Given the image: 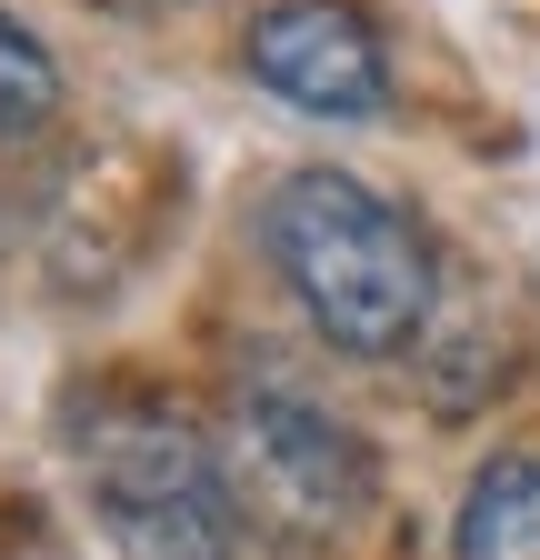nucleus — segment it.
Listing matches in <instances>:
<instances>
[{"label": "nucleus", "mask_w": 540, "mask_h": 560, "mask_svg": "<svg viewBox=\"0 0 540 560\" xmlns=\"http://www.w3.org/2000/svg\"><path fill=\"white\" fill-rule=\"evenodd\" d=\"M260 250L341 361H400L431 330V301H441L431 231L390 190L330 171V161L281 171V190L260 200Z\"/></svg>", "instance_id": "nucleus-1"}, {"label": "nucleus", "mask_w": 540, "mask_h": 560, "mask_svg": "<svg viewBox=\"0 0 540 560\" xmlns=\"http://www.w3.org/2000/svg\"><path fill=\"white\" fill-rule=\"evenodd\" d=\"M60 120V60L0 11V140H31Z\"/></svg>", "instance_id": "nucleus-6"}, {"label": "nucleus", "mask_w": 540, "mask_h": 560, "mask_svg": "<svg viewBox=\"0 0 540 560\" xmlns=\"http://www.w3.org/2000/svg\"><path fill=\"white\" fill-rule=\"evenodd\" d=\"M250 81L281 91L310 120H380L390 110V50L361 0H270L240 40Z\"/></svg>", "instance_id": "nucleus-4"}, {"label": "nucleus", "mask_w": 540, "mask_h": 560, "mask_svg": "<svg viewBox=\"0 0 540 560\" xmlns=\"http://www.w3.org/2000/svg\"><path fill=\"white\" fill-rule=\"evenodd\" d=\"M450 560H540V451H491L470 470Z\"/></svg>", "instance_id": "nucleus-5"}, {"label": "nucleus", "mask_w": 540, "mask_h": 560, "mask_svg": "<svg viewBox=\"0 0 540 560\" xmlns=\"http://www.w3.org/2000/svg\"><path fill=\"white\" fill-rule=\"evenodd\" d=\"M81 490L120 560H240V490L221 451L161 410L101 420L81 441Z\"/></svg>", "instance_id": "nucleus-2"}, {"label": "nucleus", "mask_w": 540, "mask_h": 560, "mask_svg": "<svg viewBox=\"0 0 540 560\" xmlns=\"http://www.w3.org/2000/svg\"><path fill=\"white\" fill-rule=\"evenodd\" d=\"M91 11H120V21H161V11H190V0H91Z\"/></svg>", "instance_id": "nucleus-7"}, {"label": "nucleus", "mask_w": 540, "mask_h": 560, "mask_svg": "<svg viewBox=\"0 0 540 560\" xmlns=\"http://www.w3.org/2000/svg\"><path fill=\"white\" fill-rule=\"evenodd\" d=\"M221 470L240 490V521L281 530V540H341L380 490L371 441L351 420H330L310 390H291V381H240Z\"/></svg>", "instance_id": "nucleus-3"}]
</instances>
